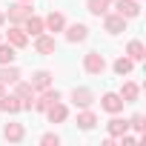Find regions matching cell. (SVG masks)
<instances>
[{
  "instance_id": "4316f807",
  "label": "cell",
  "mask_w": 146,
  "mask_h": 146,
  "mask_svg": "<svg viewBox=\"0 0 146 146\" xmlns=\"http://www.w3.org/2000/svg\"><path fill=\"white\" fill-rule=\"evenodd\" d=\"M40 143H43V146H57V143H60V137H57V135H43V137H40Z\"/></svg>"
},
{
  "instance_id": "ba28073f",
  "label": "cell",
  "mask_w": 146,
  "mask_h": 146,
  "mask_svg": "<svg viewBox=\"0 0 146 146\" xmlns=\"http://www.w3.org/2000/svg\"><path fill=\"white\" fill-rule=\"evenodd\" d=\"M86 37H89V29H86L83 23H72V26L66 29V40H69V43H83Z\"/></svg>"
},
{
  "instance_id": "d6986e66",
  "label": "cell",
  "mask_w": 146,
  "mask_h": 146,
  "mask_svg": "<svg viewBox=\"0 0 146 146\" xmlns=\"http://www.w3.org/2000/svg\"><path fill=\"white\" fill-rule=\"evenodd\" d=\"M35 49H37L40 54H52V52H54V37L37 35V40H35Z\"/></svg>"
},
{
  "instance_id": "ffe728a7",
  "label": "cell",
  "mask_w": 146,
  "mask_h": 146,
  "mask_svg": "<svg viewBox=\"0 0 146 146\" xmlns=\"http://www.w3.org/2000/svg\"><path fill=\"white\" fill-rule=\"evenodd\" d=\"M109 3H112V0H86V9L92 12V15H106L109 12Z\"/></svg>"
},
{
  "instance_id": "8992f818",
  "label": "cell",
  "mask_w": 146,
  "mask_h": 146,
  "mask_svg": "<svg viewBox=\"0 0 146 146\" xmlns=\"http://www.w3.org/2000/svg\"><path fill=\"white\" fill-rule=\"evenodd\" d=\"M72 100H75V106H80V109H86V106H92L95 103V92L92 89H72Z\"/></svg>"
},
{
  "instance_id": "7402d4cb",
  "label": "cell",
  "mask_w": 146,
  "mask_h": 146,
  "mask_svg": "<svg viewBox=\"0 0 146 146\" xmlns=\"http://www.w3.org/2000/svg\"><path fill=\"white\" fill-rule=\"evenodd\" d=\"M137 92H140V89H137L135 83H123V86H120V98H123V103H135V100H137Z\"/></svg>"
},
{
  "instance_id": "d4e9b609",
  "label": "cell",
  "mask_w": 146,
  "mask_h": 146,
  "mask_svg": "<svg viewBox=\"0 0 146 146\" xmlns=\"http://www.w3.org/2000/svg\"><path fill=\"white\" fill-rule=\"evenodd\" d=\"M132 66H135L132 57H117V60H115V72H117V75H129Z\"/></svg>"
},
{
  "instance_id": "9c48e42d",
  "label": "cell",
  "mask_w": 146,
  "mask_h": 146,
  "mask_svg": "<svg viewBox=\"0 0 146 146\" xmlns=\"http://www.w3.org/2000/svg\"><path fill=\"white\" fill-rule=\"evenodd\" d=\"M103 26H106L109 35H120V32H126V17H120V15H106Z\"/></svg>"
},
{
  "instance_id": "5bb4252c",
  "label": "cell",
  "mask_w": 146,
  "mask_h": 146,
  "mask_svg": "<svg viewBox=\"0 0 146 146\" xmlns=\"http://www.w3.org/2000/svg\"><path fill=\"white\" fill-rule=\"evenodd\" d=\"M23 23H26V29H23V32H26V35H32V37L43 35V29H46V26H43V17H35V15H29Z\"/></svg>"
},
{
  "instance_id": "484cf974",
  "label": "cell",
  "mask_w": 146,
  "mask_h": 146,
  "mask_svg": "<svg viewBox=\"0 0 146 146\" xmlns=\"http://www.w3.org/2000/svg\"><path fill=\"white\" fill-rule=\"evenodd\" d=\"M129 129H137V132H143V115H135V117L129 120Z\"/></svg>"
},
{
  "instance_id": "8fae6325",
  "label": "cell",
  "mask_w": 146,
  "mask_h": 146,
  "mask_svg": "<svg viewBox=\"0 0 146 146\" xmlns=\"http://www.w3.org/2000/svg\"><path fill=\"white\" fill-rule=\"evenodd\" d=\"M46 115H49V120H52V123H63V120L69 117V109L57 100V103H52V106L46 109Z\"/></svg>"
},
{
  "instance_id": "4fadbf2b",
  "label": "cell",
  "mask_w": 146,
  "mask_h": 146,
  "mask_svg": "<svg viewBox=\"0 0 146 146\" xmlns=\"http://www.w3.org/2000/svg\"><path fill=\"white\" fill-rule=\"evenodd\" d=\"M43 26H46L49 32H63V29H66V17H63L60 12H52V15L43 20Z\"/></svg>"
},
{
  "instance_id": "f546056e",
  "label": "cell",
  "mask_w": 146,
  "mask_h": 146,
  "mask_svg": "<svg viewBox=\"0 0 146 146\" xmlns=\"http://www.w3.org/2000/svg\"><path fill=\"white\" fill-rule=\"evenodd\" d=\"M26 3H32V0H26Z\"/></svg>"
},
{
  "instance_id": "52a82bcc",
  "label": "cell",
  "mask_w": 146,
  "mask_h": 146,
  "mask_svg": "<svg viewBox=\"0 0 146 146\" xmlns=\"http://www.w3.org/2000/svg\"><path fill=\"white\" fill-rule=\"evenodd\" d=\"M100 106H103L109 115H117V112H123V98H120V95H115V92H109V95H103Z\"/></svg>"
},
{
  "instance_id": "e0dca14e",
  "label": "cell",
  "mask_w": 146,
  "mask_h": 146,
  "mask_svg": "<svg viewBox=\"0 0 146 146\" xmlns=\"http://www.w3.org/2000/svg\"><path fill=\"white\" fill-rule=\"evenodd\" d=\"M23 135H26V132H23V126H20V123H6V129H3V137H6V140H12V143H20V140H23Z\"/></svg>"
},
{
  "instance_id": "603a6c76",
  "label": "cell",
  "mask_w": 146,
  "mask_h": 146,
  "mask_svg": "<svg viewBox=\"0 0 146 146\" xmlns=\"http://www.w3.org/2000/svg\"><path fill=\"white\" fill-rule=\"evenodd\" d=\"M15 63V46L12 43H0V66Z\"/></svg>"
},
{
  "instance_id": "cb8c5ba5",
  "label": "cell",
  "mask_w": 146,
  "mask_h": 146,
  "mask_svg": "<svg viewBox=\"0 0 146 146\" xmlns=\"http://www.w3.org/2000/svg\"><path fill=\"white\" fill-rule=\"evenodd\" d=\"M95 123H98V117H95L92 112H80V115H78V126H80V129L89 132V129H95Z\"/></svg>"
},
{
  "instance_id": "7a4b0ae2",
  "label": "cell",
  "mask_w": 146,
  "mask_h": 146,
  "mask_svg": "<svg viewBox=\"0 0 146 146\" xmlns=\"http://www.w3.org/2000/svg\"><path fill=\"white\" fill-rule=\"evenodd\" d=\"M115 9H117V15H120V17L132 20V17H137V15H140V0H115Z\"/></svg>"
},
{
  "instance_id": "3957f363",
  "label": "cell",
  "mask_w": 146,
  "mask_h": 146,
  "mask_svg": "<svg viewBox=\"0 0 146 146\" xmlns=\"http://www.w3.org/2000/svg\"><path fill=\"white\" fill-rule=\"evenodd\" d=\"M29 15H32V6L26 3V0H20V3H12V6H9V12H6V17H9L12 23H23Z\"/></svg>"
},
{
  "instance_id": "7c38bea8",
  "label": "cell",
  "mask_w": 146,
  "mask_h": 146,
  "mask_svg": "<svg viewBox=\"0 0 146 146\" xmlns=\"http://www.w3.org/2000/svg\"><path fill=\"white\" fill-rule=\"evenodd\" d=\"M0 109L15 115V112H23V103H20L17 95H3V98H0Z\"/></svg>"
},
{
  "instance_id": "6da1fadb",
  "label": "cell",
  "mask_w": 146,
  "mask_h": 146,
  "mask_svg": "<svg viewBox=\"0 0 146 146\" xmlns=\"http://www.w3.org/2000/svg\"><path fill=\"white\" fill-rule=\"evenodd\" d=\"M83 69L89 72V75H103L106 72V57L100 52H86L83 54Z\"/></svg>"
},
{
  "instance_id": "44dd1931",
  "label": "cell",
  "mask_w": 146,
  "mask_h": 146,
  "mask_svg": "<svg viewBox=\"0 0 146 146\" xmlns=\"http://www.w3.org/2000/svg\"><path fill=\"white\" fill-rule=\"evenodd\" d=\"M126 54H129L132 60H143V57H146V49H143L140 40H132V43L126 46Z\"/></svg>"
},
{
  "instance_id": "f1b7e54d",
  "label": "cell",
  "mask_w": 146,
  "mask_h": 146,
  "mask_svg": "<svg viewBox=\"0 0 146 146\" xmlns=\"http://www.w3.org/2000/svg\"><path fill=\"white\" fill-rule=\"evenodd\" d=\"M3 95H6V92H3V83H0V98H3Z\"/></svg>"
},
{
  "instance_id": "30bf717a",
  "label": "cell",
  "mask_w": 146,
  "mask_h": 146,
  "mask_svg": "<svg viewBox=\"0 0 146 146\" xmlns=\"http://www.w3.org/2000/svg\"><path fill=\"white\" fill-rule=\"evenodd\" d=\"M49 86H52V72L40 69V72L32 75V89H35V92H43V89H49Z\"/></svg>"
},
{
  "instance_id": "83f0119b",
  "label": "cell",
  "mask_w": 146,
  "mask_h": 146,
  "mask_svg": "<svg viewBox=\"0 0 146 146\" xmlns=\"http://www.w3.org/2000/svg\"><path fill=\"white\" fill-rule=\"evenodd\" d=\"M3 20H6V12H3V9H0V23H3Z\"/></svg>"
},
{
  "instance_id": "9a60e30c",
  "label": "cell",
  "mask_w": 146,
  "mask_h": 146,
  "mask_svg": "<svg viewBox=\"0 0 146 146\" xmlns=\"http://www.w3.org/2000/svg\"><path fill=\"white\" fill-rule=\"evenodd\" d=\"M9 43H12L15 49H23V46L29 43V35H26L20 26H12V29H9Z\"/></svg>"
},
{
  "instance_id": "5b68a950",
  "label": "cell",
  "mask_w": 146,
  "mask_h": 146,
  "mask_svg": "<svg viewBox=\"0 0 146 146\" xmlns=\"http://www.w3.org/2000/svg\"><path fill=\"white\" fill-rule=\"evenodd\" d=\"M35 98H37V95H35ZM57 100H60V92H57V89H43V95H40L32 106H35L37 112H46V109H49L52 103H57Z\"/></svg>"
},
{
  "instance_id": "2e32d148",
  "label": "cell",
  "mask_w": 146,
  "mask_h": 146,
  "mask_svg": "<svg viewBox=\"0 0 146 146\" xmlns=\"http://www.w3.org/2000/svg\"><path fill=\"white\" fill-rule=\"evenodd\" d=\"M106 129H109L112 137H120L123 132H129V120H123V117H112V120L106 123Z\"/></svg>"
},
{
  "instance_id": "277c9868",
  "label": "cell",
  "mask_w": 146,
  "mask_h": 146,
  "mask_svg": "<svg viewBox=\"0 0 146 146\" xmlns=\"http://www.w3.org/2000/svg\"><path fill=\"white\" fill-rule=\"evenodd\" d=\"M15 92H17V98H20V103H23V109H32V103H35V89H32V83H23V80H17L15 83Z\"/></svg>"
},
{
  "instance_id": "ac0fdd59",
  "label": "cell",
  "mask_w": 146,
  "mask_h": 146,
  "mask_svg": "<svg viewBox=\"0 0 146 146\" xmlns=\"http://www.w3.org/2000/svg\"><path fill=\"white\" fill-rule=\"evenodd\" d=\"M17 80H20V72H17L12 63L0 69V83H3V86H6V83H17Z\"/></svg>"
}]
</instances>
